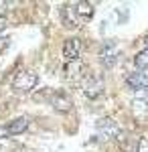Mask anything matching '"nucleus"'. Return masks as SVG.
Returning a JSON list of instances; mask_svg holds the SVG:
<instances>
[{"mask_svg": "<svg viewBox=\"0 0 148 152\" xmlns=\"http://www.w3.org/2000/svg\"><path fill=\"white\" fill-rule=\"evenodd\" d=\"M37 83H39V75L34 73V71H23V73H18L16 77H14V81H12V87H14V91H33L34 87H37Z\"/></svg>", "mask_w": 148, "mask_h": 152, "instance_id": "1", "label": "nucleus"}, {"mask_svg": "<svg viewBox=\"0 0 148 152\" xmlns=\"http://www.w3.org/2000/svg\"><path fill=\"white\" fill-rule=\"evenodd\" d=\"M97 132L106 140H116L122 130H120V126H118V122L114 118H102V120H97Z\"/></svg>", "mask_w": 148, "mask_h": 152, "instance_id": "2", "label": "nucleus"}, {"mask_svg": "<svg viewBox=\"0 0 148 152\" xmlns=\"http://www.w3.org/2000/svg\"><path fill=\"white\" fill-rule=\"evenodd\" d=\"M102 94H103L102 77H97V75H89V77L83 81V95L89 97V99H97Z\"/></svg>", "mask_w": 148, "mask_h": 152, "instance_id": "3", "label": "nucleus"}, {"mask_svg": "<svg viewBox=\"0 0 148 152\" xmlns=\"http://www.w3.org/2000/svg\"><path fill=\"white\" fill-rule=\"evenodd\" d=\"M79 55H81V41L79 39H67L65 45H63V57L67 63H75L79 61Z\"/></svg>", "mask_w": 148, "mask_h": 152, "instance_id": "4", "label": "nucleus"}, {"mask_svg": "<svg viewBox=\"0 0 148 152\" xmlns=\"http://www.w3.org/2000/svg\"><path fill=\"white\" fill-rule=\"evenodd\" d=\"M126 83L132 91H144L148 87V75L142 73V71H132L128 77H126Z\"/></svg>", "mask_w": 148, "mask_h": 152, "instance_id": "5", "label": "nucleus"}, {"mask_svg": "<svg viewBox=\"0 0 148 152\" xmlns=\"http://www.w3.org/2000/svg\"><path fill=\"white\" fill-rule=\"evenodd\" d=\"M51 105H53V110L59 112V114H67L71 112V99H69V95H65L63 91H55V94H51Z\"/></svg>", "mask_w": 148, "mask_h": 152, "instance_id": "6", "label": "nucleus"}, {"mask_svg": "<svg viewBox=\"0 0 148 152\" xmlns=\"http://www.w3.org/2000/svg\"><path fill=\"white\" fill-rule=\"evenodd\" d=\"M102 63L106 67H114L116 65V55H118V47H116L114 41H108V43H103L102 47Z\"/></svg>", "mask_w": 148, "mask_h": 152, "instance_id": "7", "label": "nucleus"}, {"mask_svg": "<svg viewBox=\"0 0 148 152\" xmlns=\"http://www.w3.org/2000/svg\"><path fill=\"white\" fill-rule=\"evenodd\" d=\"M26 128H29V118H26V116L12 118L10 122H6V132H8V134H12V136L23 134Z\"/></svg>", "mask_w": 148, "mask_h": 152, "instance_id": "8", "label": "nucleus"}, {"mask_svg": "<svg viewBox=\"0 0 148 152\" xmlns=\"http://www.w3.org/2000/svg\"><path fill=\"white\" fill-rule=\"evenodd\" d=\"M75 6V14H77V18L79 20H91L93 18V4L87 2V0H81V2H75L73 4Z\"/></svg>", "mask_w": 148, "mask_h": 152, "instance_id": "9", "label": "nucleus"}, {"mask_svg": "<svg viewBox=\"0 0 148 152\" xmlns=\"http://www.w3.org/2000/svg\"><path fill=\"white\" fill-rule=\"evenodd\" d=\"M61 18H63L65 26H69V28L77 26V23H79V18H77V14H75V8H73V4H63V8H61Z\"/></svg>", "mask_w": 148, "mask_h": 152, "instance_id": "10", "label": "nucleus"}, {"mask_svg": "<svg viewBox=\"0 0 148 152\" xmlns=\"http://www.w3.org/2000/svg\"><path fill=\"white\" fill-rule=\"evenodd\" d=\"M83 69H85V67L79 65V61H75V63H67L65 69H63V75H65V79H69V81H75V79H79V77L85 75V73H81Z\"/></svg>", "mask_w": 148, "mask_h": 152, "instance_id": "11", "label": "nucleus"}, {"mask_svg": "<svg viewBox=\"0 0 148 152\" xmlns=\"http://www.w3.org/2000/svg\"><path fill=\"white\" fill-rule=\"evenodd\" d=\"M132 112H134V116L138 120H146L148 118V102L146 99H142V97H138L132 102Z\"/></svg>", "mask_w": 148, "mask_h": 152, "instance_id": "12", "label": "nucleus"}, {"mask_svg": "<svg viewBox=\"0 0 148 152\" xmlns=\"http://www.w3.org/2000/svg\"><path fill=\"white\" fill-rule=\"evenodd\" d=\"M116 142L120 144V148L124 152H136V146H134V140L128 136V134H124V132H120L118 134V138H116Z\"/></svg>", "mask_w": 148, "mask_h": 152, "instance_id": "13", "label": "nucleus"}, {"mask_svg": "<svg viewBox=\"0 0 148 152\" xmlns=\"http://www.w3.org/2000/svg\"><path fill=\"white\" fill-rule=\"evenodd\" d=\"M134 65H136L138 69H146V67H148V49H142L140 53H136V57H134Z\"/></svg>", "mask_w": 148, "mask_h": 152, "instance_id": "14", "label": "nucleus"}, {"mask_svg": "<svg viewBox=\"0 0 148 152\" xmlns=\"http://www.w3.org/2000/svg\"><path fill=\"white\" fill-rule=\"evenodd\" d=\"M136 152H148V138L146 136H142V138L136 142Z\"/></svg>", "mask_w": 148, "mask_h": 152, "instance_id": "15", "label": "nucleus"}, {"mask_svg": "<svg viewBox=\"0 0 148 152\" xmlns=\"http://www.w3.org/2000/svg\"><path fill=\"white\" fill-rule=\"evenodd\" d=\"M6 26H8V20H6V16H2V14H0V33H2Z\"/></svg>", "mask_w": 148, "mask_h": 152, "instance_id": "16", "label": "nucleus"}, {"mask_svg": "<svg viewBox=\"0 0 148 152\" xmlns=\"http://www.w3.org/2000/svg\"><path fill=\"white\" fill-rule=\"evenodd\" d=\"M4 6H6V4H4V2H0V12L4 10Z\"/></svg>", "mask_w": 148, "mask_h": 152, "instance_id": "17", "label": "nucleus"}, {"mask_svg": "<svg viewBox=\"0 0 148 152\" xmlns=\"http://www.w3.org/2000/svg\"><path fill=\"white\" fill-rule=\"evenodd\" d=\"M144 43H146V49H148V37H146V39H144Z\"/></svg>", "mask_w": 148, "mask_h": 152, "instance_id": "18", "label": "nucleus"}]
</instances>
